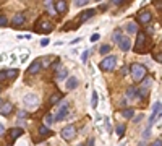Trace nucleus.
Instances as JSON below:
<instances>
[{"instance_id":"obj_1","label":"nucleus","mask_w":162,"mask_h":146,"mask_svg":"<svg viewBox=\"0 0 162 146\" xmlns=\"http://www.w3.org/2000/svg\"><path fill=\"white\" fill-rule=\"evenodd\" d=\"M130 75L135 81H143L148 75V68L143 64H133L130 65Z\"/></svg>"},{"instance_id":"obj_2","label":"nucleus","mask_w":162,"mask_h":146,"mask_svg":"<svg viewBox=\"0 0 162 146\" xmlns=\"http://www.w3.org/2000/svg\"><path fill=\"white\" fill-rule=\"evenodd\" d=\"M115 65H117V57L115 55H107L104 60H101L99 68L102 72H112V70H115Z\"/></svg>"},{"instance_id":"obj_3","label":"nucleus","mask_w":162,"mask_h":146,"mask_svg":"<svg viewBox=\"0 0 162 146\" xmlns=\"http://www.w3.org/2000/svg\"><path fill=\"white\" fill-rule=\"evenodd\" d=\"M144 47H146V33L140 31L136 34V44H135V52L138 54H144Z\"/></svg>"},{"instance_id":"obj_4","label":"nucleus","mask_w":162,"mask_h":146,"mask_svg":"<svg viewBox=\"0 0 162 146\" xmlns=\"http://www.w3.org/2000/svg\"><path fill=\"white\" fill-rule=\"evenodd\" d=\"M60 135L63 140H66V141H72L75 136H76V128H75V125H66V127H63L62 128V132H60Z\"/></svg>"},{"instance_id":"obj_5","label":"nucleus","mask_w":162,"mask_h":146,"mask_svg":"<svg viewBox=\"0 0 162 146\" xmlns=\"http://www.w3.org/2000/svg\"><path fill=\"white\" fill-rule=\"evenodd\" d=\"M68 112H70V106H68V102H60V106H58V109H57V114H55V120H63V119H66V115H68Z\"/></svg>"},{"instance_id":"obj_6","label":"nucleus","mask_w":162,"mask_h":146,"mask_svg":"<svg viewBox=\"0 0 162 146\" xmlns=\"http://www.w3.org/2000/svg\"><path fill=\"white\" fill-rule=\"evenodd\" d=\"M23 102L26 104V107H28V109H36L37 106H39V97H37V94L29 93V94H26V96H25Z\"/></svg>"},{"instance_id":"obj_7","label":"nucleus","mask_w":162,"mask_h":146,"mask_svg":"<svg viewBox=\"0 0 162 146\" xmlns=\"http://www.w3.org/2000/svg\"><path fill=\"white\" fill-rule=\"evenodd\" d=\"M36 31L37 33H50V31L54 29V26H52V23L50 21H47V19H37V23H36Z\"/></svg>"},{"instance_id":"obj_8","label":"nucleus","mask_w":162,"mask_h":146,"mask_svg":"<svg viewBox=\"0 0 162 146\" xmlns=\"http://www.w3.org/2000/svg\"><path fill=\"white\" fill-rule=\"evenodd\" d=\"M162 109V104L159 101L154 102L152 104V110H151V115H149V120H148V128H151V125L154 124V120L157 119V114H159V110Z\"/></svg>"},{"instance_id":"obj_9","label":"nucleus","mask_w":162,"mask_h":146,"mask_svg":"<svg viewBox=\"0 0 162 146\" xmlns=\"http://www.w3.org/2000/svg\"><path fill=\"white\" fill-rule=\"evenodd\" d=\"M151 18H152L151 11H149V10H143V11H140V13H138L136 21L140 23V25H148V23L151 21Z\"/></svg>"},{"instance_id":"obj_10","label":"nucleus","mask_w":162,"mask_h":146,"mask_svg":"<svg viewBox=\"0 0 162 146\" xmlns=\"http://www.w3.org/2000/svg\"><path fill=\"white\" fill-rule=\"evenodd\" d=\"M42 67H44V65H42V62L39 60V58H37V60H33V64L28 67V73H29V75H36V73H39V70H41Z\"/></svg>"},{"instance_id":"obj_11","label":"nucleus","mask_w":162,"mask_h":146,"mask_svg":"<svg viewBox=\"0 0 162 146\" xmlns=\"http://www.w3.org/2000/svg\"><path fill=\"white\" fill-rule=\"evenodd\" d=\"M94 15H96V10L94 8H89V10H84L83 13L78 16V23H83V21H88L89 18H93Z\"/></svg>"},{"instance_id":"obj_12","label":"nucleus","mask_w":162,"mask_h":146,"mask_svg":"<svg viewBox=\"0 0 162 146\" xmlns=\"http://www.w3.org/2000/svg\"><path fill=\"white\" fill-rule=\"evenodd\" d=\"M11 110H13V104L2 101V104H0V114H2V117H5V115H8V114H11Z\"/></svg>"},{"instance_id":"obj_13","label":"nucleus","mask_w":162,"mask_h":146,"mask_svg":"<svg viewBox=\"0 0 162 146\" xmlns=\"http://www.w3.org/2000/svg\"><path fill=\"white\" fill-rule=\"evenodd\" d=\"M23 23H25V15H23V13H16L13 16V19H11V26H13V28L21 26Z\"/></svg>"},{"instance_id":"obj_14","label":"nucleus","mask_w":162,"mask_h":146,"mask_svg":"<svg viewBox=\"0 0 162 146\" xmlns=\"http://www.w3.org/2000/svg\"><path fill=\"white\" fill-rule=\"evenodd\" d=\"M118 47H120V50H123V52H128L130 49H131V41H130L128 37H125L120 41V44H118Z\"/></svg>"},{"instance_id":"obj_15","label":"nucleus","mask_w":162,"mask_h":146,"mask_svg":"<svg viewBox=\"0 0 162 146\" xmlns=\"http://www.w3.org/2000/svg\"><path fill=\"white\" fill-rule=\"evenodd\" d=\"M23 135V128H11L10 132H8V136H10V141H15L16 138H19Z\"/></svg>"},{"instance_id":"obj_16","label":"nucleus","mask_w":162,"mask_h":146,"mask_svg":"<svg viewBox=\"0 0 162 146\" xmlns=\"http://www.w3.org/2000/svg\"><path fill=\"white\" fill-rule=\"evenodd\" d=\"M55 10H57V13H66L68 5H66V2H63V0H58V2H55Z\"/></svg>"},{"instance_id":"obj_17","label":"nucleus","mask_w":162,"mask_h":146,"mask_svg":"<svg viewBox=\"0 0 162 146\" xmlns=\"http://www.w3.org/2000/svg\"><path fill=\"white\" fill-rule=\"evenodd\" d=\"M65 78H68V70L62 67V68L58 70L57 73H55V80H57V81H63Z\"/></svg>"},{"instance_id":"obj_18","label":"nucleus","mask_w":162,"mask_h":146,"mask_svg":"<svg viewBox=\"0 0 162 146\" xmlns=\"http://www.w3.org/2000/svg\"><path fill=\"white\" fill-rule=\"evenodd\" d=\"M78 85H80V81H78V78L72 76L68 81H66V89H76Z\"/></svg>"},{"instance_id":"obj_19","label":"nucleus","mask_w":162,"mask_h":146,"mask_svg":"<svg viewBox=\"0 0 162 146\" xmlns=\"http://www.w3.org/2000/svg\"><path fill=\"white\" fill-rule=\"evenodd\" d=\"M46 8H47V13H49L50 16L57 15V10H55V3H52L50 0H47V2H46Z\"/></svg>"},{"instance_id":"obj_20","label":"nucleus","mask_w":162,"mask_h":146,"mask_svg":"<svg viewBox=\"0 0 162 146\" xmlns=\"http://www.w3.org/2000/svg\"><path fill=\"white\" fill-rule=\"evenodd\" d=\"M39 135H41V136H50V135H52V132L49 130L47 125H41V127H39Z\"/></svg>"},{"instance_id":"obj_21","label":"nucleus","mask_w":162,"mask_h":146,"mask_svg":"<svg viewBox=\"0 0 162 146\" xmlns=\"http://www.w3.org/2000/svg\"><path fill=\"white\" fill-rule=\"evenodd\" d=\"M126 31H128L130 34H138L140 33V31H138V26H136V23H128V25H126Z\"/></svg>"},{"instance_id":"obj_22","label":"nucleus","mask_w":162,"mask_h":146,"mask_svg":"<svg viewBox=\"0 0 162 146\" xmlns=\"http://www.w3.org/2000/svg\"><path fill=\"white\" fill-rule=\"evenodd\" d=\"M122 39H123V36H122V31H120V29L113 31V34H112V41L115 42V44H120Z\"/></svg>"},{"instance_id":"obj_23","label":"nucleus","mask_w":162,"mask_h":146,"mask_svg":"<svg viewBox=\"0 0 162 146\" xmlns=\"http://www.w3.org/2000/svg\"><path fill=\"white\" fill-rule=\"evenodd\" d=\"M62 99V94L60 93H55V94H52V96H50V99H49V106H55L57 104L58 101Z\"/></svg>"},{"instance_id":"obj_24","label":"nucleus","mask_w":162,"mask_h":146,"mask_svg":"<svg viewBox=\"0 0 162 146\" xmlns=\"http://www.w3.org/2000/svg\"><path fill=\"white\" fill-rule=\"evenodd\" d=\"M136 94H138V89H135L133 86H130V88L126 89V97H128V99H133V97H136Z\"/></svg>"},{"instance_id":"obj_25","label":"nucleus","mask_w":162,"mask_h":146,"mask_svg":"<svg viewBox=\"0 0 162 146\" xmlns=\"http://www.w3.org/2000/svg\"><path fill=\"white\" fill-rule=\"evenodd\" d=\"M146 96H148V91H146V88H140V89H138L136 97H138L140 101H144V99H146Z\"/></svg>"},{"instance_id":"obj_26","label":"nucleus","mask_w":162,"mask_h":146,"mask_svg":"<svg viewBox=\"0 0 162 146\" xmlns=\"http://www.w3.org/2000/svg\"><path fill=\"white\" fill-rule=\"evenodd\" d=\"M122 114H123L125 119H135V117H133V115H135V110H133V109H123V112H122Z\"/></svg>"},{"instance_id":"obj_27","label":"nucleus","mask_w":162,"mask_h":146,"mask_svg":"<svg viewBox=\"0 0 162 146\" xmlns=\"http://www.w3.org/2000/svg\"><path fill=\"white\" fill-rule=\"evenodd\" d=\"M44 122H46L44 125H47V127H49V125H52L54 122H55V117L52 115V114H46V117H44Z\"/></svg>"},{"instance_id":"obj_28","label":"nucleus","mask_w":162,"mask_h":146,"mask_svg":"<svg viewBox=\"0 0 162 146\" xmlns=\"http://www.w3.org/2000/svg\"><path fill=\"white\" fill-rule=\"evenodd\" d=\"M109 52H112V49H110V46H109V44L101 46V49H99V54H101V55H107Z\"/></svg>"},{"instance_id":"obj_29","label":"nucleus","mask_w":162,"mask_h":146,"mask_svg":"<svg viewBox=\"0 0 162 146\" xmlns=\"http://www.w3.org/2000/svg\"><path fill=\"white\" fill-rule=\"evenodd\" d=\"M18 70L16 68H11V70H7V76H8L10 78V80H13V78H16L18 76Z\"/></svg>"},{"instance_id":"obj_30","label":"nucleus","mask_w":162,"mask_h":146,"mask_svg":"<svg viewBox=\"0 0 162 146\" xmlns=\"http://www.w3.org/2000/svg\"><path fill=\"white\" fill-rule=\"evenodd\" d=\"M152 57L156 62H159V64H162V50H156V52H152Z\"/></svg>"},{"instance_id":"obj_31","label":"nucleus","mask_w":162,"mask_h":146,"mask_svg":"<svg viewBox=\"0 0 162 146\" xmlns=\"http://www.w3.org/2000/svg\"><path fill=\"white\" fill-rule=\"evenodd\" d=\"M97 102H99V97H97V91H94V93H93V99H91V106L96 109V107H97Z\"/></svg>"},{"instance_id":"obj_32","label":"nucleus","mask_w":162,"mask_h":146,"mask_svg":"<svg viewBox=\"0 0 162 146\" xmlns=\"http://www.w3.org/2000/svg\"><path fill=\"white\" fill-rule=\"evenodd\" d=\"M125 130H126V127H125V125H117V135L122 138V136L125 135Z\"/></svg>"},{"instance_id":"obj_33","label":"nucleus","mask_w":162,"mask_h":146,"mask_svg":"<svg viewBox=\"0 0 162 146\" xmlns=\"http://www.w3.org/2000/svg\"><path fill=\"white\" fill-rule=\"evenodd\" d=\"M0 26H2V28H7V26H8V19H7V16H5V15H0Z\"/></svg>"},{"instance_id":"obj_34","label":"nucleus","mask_w":162,"mask_h":146,"mask_svg":"<svg viewBox=\"0 0 162 146\" xmlns=\"http://www.w3.org/2000/svg\"><path fill=\"white\" fill-rule=\"evenodd\" d=\"M151 85H152V80H151V78H148V76H146L144 80H143V86H141V88H149Z\"/></svg>"},{"instance_id":"obj_35","label":"nucleus","mask_w":162,"mask_h":146,"mask_svg":"<svg viewBox=\"0 0 162 146\" xmlns=\"http://www.w3.org/2000/svg\"><path fill=\"white\" fill-rule=\"evenodd\" d=\"M88 57H89V50H84V52L81 54V62H83V64L88 62Z\"/></svg>"},{"instance_id":"obj_36","label":"nucleus","mask_w":162,"mask_h":146,"mask_svg":"<svg viewBox=\"0 0 162 146\" xmlns=\"http://www.w3.org/2000/svg\"><path fill=\"white\" fill-rule=\"evenodd\" d=\"M75 5H76V7H86V5H88V0H76Z\"/></svg>"},{"instance_id":"obj_37","label":"nucleus","mask_w":162,"mask_h":146,"mask_svg":"<svg viewBox=\"0 0 162 146\" xmlns=\"http://www.w3.org/2000/svg\"><path fill=\"white\" fill-rule=\"evenodd\" d=\"M52 68H54V70H57V72H58V70L62 68V67H60V60H55L54 64H52Z\"/></svg>"},{"instance_id":"obj_38","label":"nucleus","mask_w":162,"mask_h":146,"mask_svg":"<svg viewBox=\"0 0 162 146\" xmlns=\"http://www.w3.org/2000/svg\"><path fill=\"white\" fill-rule=\"evenodd\" d=\"M5 78H8V76H7V72H5V70H2V72H0V81H5Z\"/></svg>"},{"instance_id":"obj_39","label":"nucleus","mask_w":162,"mask_h":146,"mask_svg":"<svg viewBox=\"0 0 162 146\" xmlns=\"http://www.w3.org/2000/svg\"><path fill=\"white\" fill-rule=\"evenodd\" d=\"M149 135H151V128H146L144 132H143V138H144V140H146V138H148Z\"/></svg>"},{"instance_id":"obj_40","label":"nucleus","mask_w":162,"mask_h":146,"mask_svg":"<svg viewBox=\"0 0 162 146\" xmlns=\"http://www.w3.org/2000/svg\"><path fill=\"white\" fill-rule=\"evenodd\" d=\"M99 39H101L99 34H93V36H91V42H96V41H99Z\"/></svg>"},{"instance_id":"obj_41","label":"nucleus","mask_w":162,"mask_h":146,"mask_svg":"<svg viewBox=\"0 0 162 146\" xmlns=\"http://www.w3.org/2000/svg\"><path fill=\"white\" fill-rule=\"evenodd\" d=\"M42 64H44V67H49V64H50V57H47V58H42Z\"/></svg>"},{"instance_id":"obj_42","label":"nucleus","mask_w":162,"mask_h":146,"mask_svg":"<svg viewBox=\"0 0 162 146\" xmlns=\"http://www.w3.org/2000/svg\"><path fill=\"white\" fill-rule=\"evenodd\" d=\"M143 117H144V115H138V117H135V119H133V122H135V124H138V122L143 120Z\"/></svg>"},{"instance_id":"obj_43","label":"nucleus","mask_w":162,"mask_h":146,"mask_svg":"<svg viewBox=\"0 0 162 146\" xmlns=\"http://www.w3.org/2000/svg\"><path fill=\"white\" fill-rule=\"evenodd\" d=\"M152 146H162V140H156L152 143Z\"/></svg>"},{"instance_id":"obj_44","label":"nucleus","mask_w":162,"mask_h":146,"mask_svg":"<svg viewBox=\"0 0 162 146\" xmlns=\"http://www.w3.org/2000/svg\"><path fill=\"white\" fill-rule=\"evenodd\" d=\"M49 39H42V41H41V46H47V44H49Z\"/></svg>"},{"instance_id":"obj_45","label":"nucleus","mask_w":162,"mask_h":146,"mask_svg":"<svg viewBox=\"0 0 162 146\" xmlns=\"http://www.w3.org/2000/svg\"><path fill=\"white\" fill-rule=\"evenodd\" d=\"M0 135H5V127H3V125H0Z\"/></svg>"},{"instance_id":"obj_46","label":"nucleus","mask_w":162,"mask_h":146,"mask_svg":"<svg viewBox=\"0 0 162 146\" xmlns=\"http://www.w3.org/2000/svg\"><path fill=\"white\" fill-rule=\"evenodd\" d=\"M88 146H94V138H89L88 140Z\"/></svg>"},{"instance_id":"obj_47","label":"nucleus","mask_w":162,"mask_h":146,"mask_svg":"<svg viewBox=\"0 0 162 146\" xmlns=\"http://www.w3.org/2000/svg\"><path fill=\"white\" fill-rule=\"evenodd\" d=\"M112 3H113V5H122V3H123V2H120V0H113Z\"/></svg>"},{"instance_id":"obj_48","label":"nucleus","mask_w":162,"mask_h":146,"mask_svg":"<svg viewBox=\"0 0 162 146\" xmlns=\"http://www.w3.org/2000/svg\"><path fill=\"white\" fill-rule=\"evenodd\" d=\"M8 146H11V145H8Z\"/></svg>"}]
</instances>
